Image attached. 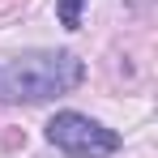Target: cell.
I'll list each match as a JSON object with an SVG mask.
<instances>
[{
	"label": "cell",
	"mask_w": 158,
	"mask_h": 158,
	"mask_svg": "<svg viewBox=\"0 0 158 158\" xmlns=\"http://www.w3.org/2000/svg\"><path fill=\"white\" fill-rule=\"evenodd\" d=\"M85 81V64L73 52H22L0 64V98L4 103H43L69 94Z\"/></svg>",
	"instance_id": "cell-1"
},
{
	"label": "cell",
	"mask_w": 158,
	"mask_h": 158,
	"mask_svg": "<svg viewBox=\"0 0 158 158\" xmlns=\"http://www.w3.org/2000/svg\"><path fill=\"white\" fill-rule=\"evenodd\" d=\"M47 141L73 158H98V154H115L120 150V137L111 128H103L98 120L81 115V111H60L47 124Z\"/></svg>",
	"instance_id": "cell-2"
},
{
	"label": "cell",
	"mask_w": 158,
	"mask_h": 158,
	"mask_svg": "<svg viewBox=\"0 0 158 158\" xmlns=\"http://www.w3.org/2000/svg\"><path fill=\"white\" fill-rule=\"evenodd\" d=\"M90 0H60L56 4V17H60V26H69V30H77L81 26V9H85Z\"/></svg>",
	"instance_id": "cell-3"
}]
</instances>
